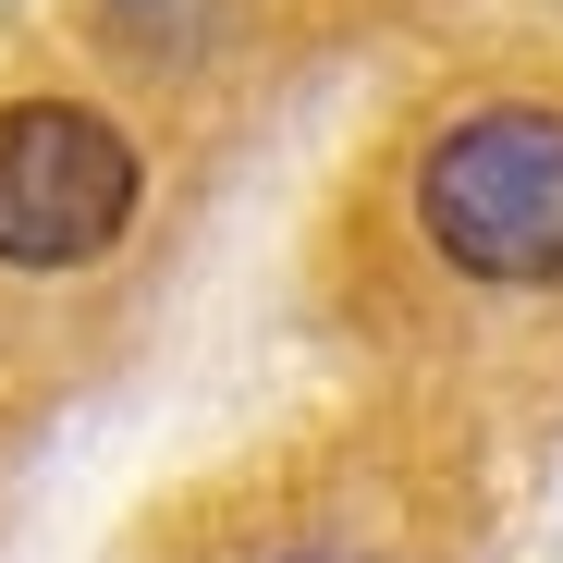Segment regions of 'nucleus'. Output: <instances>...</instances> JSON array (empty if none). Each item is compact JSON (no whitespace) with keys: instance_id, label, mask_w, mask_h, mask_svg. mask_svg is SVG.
I'll use <instances>...</instances> for the list:
<instances>
[{"instance_id":"obj_1","label":"nucleus","mask_w":563,"mask_h":563,"mask_svg":"<svg viewBox=\"0 0 563 563\" xmlns=\"http://www.w3.org/2000/svg\"><path fill=\"white\" fill-rule=\"evenodd\" d=\"M417 221L465 282H563V111L490 99L417 159Z\"/></svg>"},{"instance_id":"obj_2","label":"nucleus","mask_w":563,"mask_h":563,"mask_svg":"<svg viewBox=\"0 0 563 563\" xmlns=\"http://www.w3.org/2000/svg\"><path fill=\"white\" fill-rule=\"evenodd\" d=\"M147 197L135 135L86 99H13L0 111V269H74L99 257Z\"/></svg>"},{"instance_id":"obj_3","label":"nucleus","mask_w":563,"mask_h":563,"mask_svg":"<svg viewBox=\"0 0 563 563\" xmlns=\"http://www.w3.org/2000/svg\"><path fill=\"white\" fill-rule=\"evenodd\" d=\"M307 563H355V551H307Z\"/></svg>"}]
</instances>
